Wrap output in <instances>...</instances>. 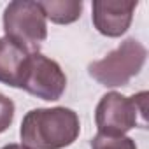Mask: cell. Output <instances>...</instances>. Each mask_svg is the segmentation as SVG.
<instances>
[{"instance_id":"6da1fadb","label":"cell","mask_w":149,"mask_h":149,"mask_svg":"<svg viewBox=\"0 0 149 149\" xmlns=\"http://www.w3.org/2000/svg\"><path fill=\"white\" fill-rule=\"evenodd\" d=\"M79 133V116L68 107L32 109L19 128L21 146L26 149H63L76 142Z\"/></svg>"},{"instance_id":"7a4b0ae2","label":"cell","mask_w":149,"mask_h":149,"mask_svg":"<svg viewBox=\"0 0 149 149\" xmlns=\"http://www.w3.org/2000/svg\"><path fill=\"white\" fill-rule=\"evenodd\" d=\"M147 58L146 46L130 37L125 39L116 49L107 53L102 60H95L88 65L90 76L105 88L126 86L132 77L142 70Z\"/></svg>"},{"instance_id":"3957f363","label":"cell","mask_w":149,"mask_h":149,"mask_svg":"<svg viewBox=\"0 0 149 149\" xmlns=\"http://www.w3.org/2000/svg\"><path fill=\"white\" fill-rule=\"evenodd\" d=\"M149 93L140 91L133 97H125L118 91L105 93L95 109V123L98 133L109 137H121L132 128L139 126V116L147 125V102Z\"/></svg>"},{"instance_id":"277c9868","label":"cell","mask_w":149,"mask_h":149,"mask_svg":"<svg viewBox=\"0 0 149 149\" xmlns=\"http://www.w3.org/2000/svg\"><path fill=\"white\" fill-rule=\"evenodd\" d=\"M4 32L7 39L25 46L30 51H39V44L47 39V23L37 2L14 0L4 11Z\"/></svg>"},{"instance_id":"5b68a950","label":"cell","mask_w":149,"mask_h":149,"mask_svg":"<svg viewBox=\"0 0 149 149\" xmlns=\"http://www.w3.org/2000/svg\"><path fill=\"white\" fill-rule=\"evenodd\" d=\"M19 88L40 100L56 102L65 93L67 77L54 60L47 58L40 51H32L23 70Z\"/></svg>"},{"instance_id":"8992f818","label":"cell","mask_w":149,"mask_h":149,"mask_svg":"<svg viewBox=\"0 0 149 149\" xmlns=\"http://www.w3.org/2000/svg\"><path fill=\"white\" fill-rule=\"evenodd\" d=\"M137 6V0H95L91 21L98 33L111 39L121 37L130 28Z\"/></svg>"},{"instance_id":"52a82bcc","label":"cell","mask_w":149,"mask_h":149,"mask_svg":"<svg viewBox=\"0 0 149 149\" xmlns=\"http://www.w3.org/2000/svg\"><path fill=\"white\" fill-rule=\"evenodd\" d=\"M30 53L32 51L25 46L7 37H0V83L11 88H19Z\"/></svg>"},{"instance_id":"ba28073f","label":"cell","mask_w":149,"mask_h":149,"mask_svg":"<svg viewBox=\"0 0 149 149\" xmlns=\"http://www.w3.org/2000/svg\"><path fill=\"white\" fill-rule=\"evenodd\" d=\"M37 4L44 18L54 25H70L77 21L83 13L81 0H44Z\"/></svg>"},{"instance_id":"9c48e42d","label":"cell","mask_w":149,"mask_h":149,"mask_svg":"<svg viewBox=\"0 0 149 149\" xmlns=\"http://www.w3.org/2000/svg\"><path fill=\"white\" fill-rule=\"evenodd\" d=\"M91 149H137L133 139L121 135V137H109L97 133L91 140Z\"/></svg>"},{"instance_id":"30bf717a","label":"cell","mask_w":149,"mask_h":149,"mask_svg":"<svg viewBox=\"0 0 149 149\" xmlns=\"http://www.w3.org/2000/svg\"><path fill=\"white\" fill-rule=\"evenodd\" d=\"M14 102L6 97L4 93H0V133H4L14 119Z\"/></svg>"},{"instance_id":"8fae6325","label":"cell","mask_w":149,"mask_h":149,"mask_svg":"<svg viewBox=\"0 0 149 149\" xmlns=\"http://www.w3.org/2000/svg\"><path fill=\"white\" fill-rule=\"evenodd\" d=\"M2 149H26V147L21 146V144H7V146H4Z\"/></svg>"}]
</instances>
